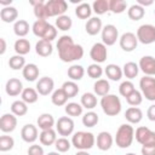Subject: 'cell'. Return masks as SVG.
Wrapping results in <instances>:
<instances>
[{"mask_svg":"<svg viewBox=\"0 0 155 155\" xmlns=\"http://www.w3.org/2000/svg\"><path fill=\"white\" fill-rule=\"evenodd\" d=\"M57 50L58 56L62 62L70 63L82 58L84 48L81 45L75 44L69 35H62L57 41Z\"/></svg>","mask_w":155,"mask_h":155,"instance_id":"6da1fadb","label":"cell"},{"mask_svg":"<svg viewBox=\"0 0 155 155\" xmlns=\"http://www.w3.org/2000/svg\"><path fill=\"white\" fill-rule=\"evenodd\" d=\"M31 30L35 36L40 38V40L52 41L57 38V29L45 19H36L33 23Z\"/></svg>","mask_w":155,"mask_h":155,"instance_id":"7a4b0ae2","label":"cell"},{"mask_svg":"<svg viewBox=\"0 0 155 155\" xmlns=\"http://www.w3.org/2000/svg\"><path fill=\"white\" fill-rule=\"evenodd\" d=\"M133 139H134V130L131 126V124H122L121 126H119L115 136V143L119 148L126 149L131 147Z\"/></svg>","mask_w":155,"mask_h":155,"instance_id":"3957f363","label":"cell"},{"mask_svg":"<svg viewBox=\"0 0 155 155\" xmlns=\"http://www.w3.org/2000/svg\"><path fill=\"white\" fill-rule=\"evenodd\" d=\"M96 143V138L92 132L78 131L71 137V145L78 150H88Z\"/></svg>","mask_w":155,"mask_h":155,"instance_id":"277c9868","label":"cell"},{"mask_svg":"<svg viewBox=\"0 0 155 155\" xmlns=\"http://www.w3.org/2000/svg\"><path fill=\"white\" fill-rule=\"evenodd\" d=\"M101 107L105 115L108 116H116L121 111V101L116 94H107L101 98Z\"/></svg>","mask_w":155,"mask_h":155,"instance_id":"5b68a950","label":"cell"},{"mask_svg":"<svg viewBox=\"0 0 155 155\" xmlns=\"http://www.w3.org/2000/svg\"><path fill=\"white\" fill-rule=\"evenodd\" d=\"M139 87L143 97H145L147 101L155 102V78L144 75L139 80Z\"/></svg>","mask_w":155,"mask_h":155,"instance_id":"8992f818","label":"cell"},{"mask_svg":"<svg viewBox=\"0 0 155 155\" xmlns=\"http://www.w3.org/2000/svg\"><path fill=\"white\" fill-rule=\"evenodd\" d=\"M137 39L144 45H150L155 42V25L153 24H142L137 29Z\"/></svg>","mask_w":155,"mask_h":155,"instance_id":"52a82bcc","label":"cell"},{"mask_svg":"<svg viewBox=\"0 0 155 155\" xmlns=\"http://www.w3.org/2000/svg\"><path fill=\"white\" fill-rule=\"evenodd\" d=\"M74 121L70 116H61L56 121V131L62 137H68L74 132Z\"/></svg>","mask_w":155,"mask_h":155,"instance_id":"ba28073f","label":"cell"},{"mask_svg":"<svg viewBox=\"0 0 155 155\" xmlns=\"http://www.w3.org/2000/svg\"><path fill=\"white\" fill-rule=\"evenodd\" d=\"M136 140L142 144V145H149V144H155V132L151 131L150 128L145 126H140L136 130L134 133Z\"/></svg>","mask_w":155,"mask_h":155,"instance_id":"9c48e42d","label":"cell"},{"mask_svg":"<svg viewBox=\"0 0 155 155\" xmlns=\"http://www.w3.org/2000/svg\"><path fill=\"white\" fill-rule=\"evenodd\" d=\"M46 8L48 17H59L63 16L68 10V4L64 0H48L46 2Z\"/></svg>","mask_w":155,"mask_h":155,"instance_id":"30bf717a","label":"cell"},{"mask_svg":"<svg viewBox=\"0 0 155 155\" xmlns=\"http://www.w3.org/2000/svg\"><path fill=\"white\" fill-rule=\"evenodd\" d=\"M119 39V30L114 24H107L102 29V42L105 46H113Z\"/></svg>","mask_w":155,"mask_h":155,"instance_id":"8fae6325","label":"cell"},{"mask_svg":"<svg viewBox=\"0 0 155 155\" xmlns=\"http://www.w3.org/2000/svg\"><path fill=\"white\" fill-rule=\"evenodd\" d=\"M119 44H120V47L122 48V51H125V52H132L133 50L137 48V45H138L137 35L133 34V33H131V31H126V33H124L120 36Z\"/></svg>","mask_w":155,"mask_h":155,"instance_id":"7c38bea8","label":"cell"},{"mask_svg":"<svg viewBox=\"0 0 155 155\" xmlns=\"http://www.w3.org/2000/svg\"><path fill=\"white\" fill-rule=\"evenodd\" d=\"M107 56H108V50L103 42H96L92 45V47L90 50V57L94 63L101 64V63L105 62Z\"/></svg>","mask_w":155,"mask_h":155,"instance_id":"4fadbf2b","label":"cell"},{"mask_svg":"<svg viewBox=\"0 0 155 155\" xmlns=\"http://www.w3.org/2000/svg\"><path fill=\"white\" fill-rule=\"evenodd\" d=\"M17 127V116L12 113H6L0 119V130L4 133H10Z\"/></svg>","mask_w":155,"mask_h":155,"instance_id":"5bb4252c","label":"cell"},{"mask_svg":"<svg viewBox=\"0 0 155 155\" xmlns=\"http://www.w3.org/2000/svg\"><path fill=\"white\" fill-rule=\"evenodd\" d=\"M138 67H139V70L144 73V75L147 76L155 75V58L153 56H143L139 59Z\"/></svg>","mask_w":155,"mask_h":155,"instance_id":"9a60e30c","label":"cell"},{"mask_svg":"<svg viewBox=\"0 0 155 155\" xmlns=\"http://www.w3.org/2000/svg\"><path fill=\"white\" fill-rule=\"evenodd\" d=\"M54 87V81L50 76H42L36 82V91L40 96H48Z\"/></svg>","mask_w":155,"mask_h":155,"instance_id":"2e32d148","label":"cell"},{"mask_svg":"<svg viewBox=\"0 0 155 155\" xmlns=\"http://www.w3.org/2000/svg\"><path fill=\"white\" fill-rule=\"evenodd\" d=\"M23 84L19 79L17 78H11L6 81V85H5V91L6 93L10 96V97H16V96H19L22 94L23 92Z\"/></svg>","mask_w":155,"mask_h":155,"instance_id":"e0dca14e","label":"cell"},{"mask_svg":"<svg viewBox=\"0 0 155 155\" xmlns=\"http://www.w3.org/2000/svg\"><path fill=\"white\" fill-rule=\"evenodd\" d=\"M21 137L25 143H31L34 144V142L38 139L39 133H38V127L34 126L33 124H27L22 127L21 130Z\"/></svg>","mask_w":155,"mask_h":155,"instance_id":"ac0fdd59","label":"cell"},{"mask_svg":"<svg viewBox=\"0 0 155 155\" xmlns=\"http://www.w3.org/2000/svg\"><path fill=\"white\" fill-rule=\"evenodd\" d=\"M96 142H97V148H98L99 150L107 151V150H109V149L111 148L114 139H113V136H111L109 132L102 131V132L98 133Z\"/></svg>","mask_w":155,"mask_h":155,"instance_id":"d6986e66","label":"cell"},{"mask_svg":"<svg viewBox=\"0 0 155 155\" xmlns=\"http://www.w3.org/2000/svg\"><path fill=\"white\" fill-rule=\"evenodd\" d=\"M103 29V24H102V19L99 17H91L90 19H87L86 24H85V30L88 35H97L99 31H102Z\"/></svg>","mask_w":155,"mask_h":155,"instance_id":"ffe728a7","label":"cell"},{"mask_svg":"<svg viewBox=\"0 0 155 155\" xmlns=\"http://www.w3.org/2000/svg\"><path fill=\"white\" fill-rule=\"evenodd\" d=\"M125 119L128 124H139L143 119V111L138 107H130L125 111Z\"/></svg>","mask_w":155,"mask_h":155,"instance_id":"44dd1931","label":"cell"},{"mask_svg":"<svg viewBox=\"0 0 155 155\" xmlns=\"http://www.w3.org/2000/svg\"><path fill=\"white\" fill-rule=\"evenodd\" d=\"M18 17V11L16 7L13 6H7V7H2L0 11V18L2 22L5 23H12V22H17Z\"/></svg>","mask_w":155,"mask_h":155,"instance_id":"7402d4cb","label":"cell"},{"mask_svg":"<svg viewBox=\"0 0 155 155\" xmlns=\"http://www.w3.org/2000/svg\"><path fill=\"white\" fill-rule=\"evenodd\" d=\"M52 51H53V46H52L51 41L39 40L35 44V52L40 57H48L52 54Z\"/></svg>","mask_w":155,"mask_h":155,"instance_id":"603a6c76","label":"cell"},{"mask_svg":"<svg viewBox=\"0 0 155 155\" xmlns=\"http://www.w3.org/2000/svg\"><path fill=\"white\" fill-rule=\"evenodd\" d=\"M30 4L33 5V10H34V16L38 19H47L48 18V13H47V8H46V2L42 0H38V1H30Z\"/></svg>","mask_w":155,"mask_h":155,"instance_id":"cb8c5ba5","label":"cell"},{"mask_svg":"<svg viewBox=\"0 0 155 155\" xmlns=\"http://www.w3.org/2000/svg\"><path fill=\"white\" fill-rule=\"evenodd\" d=\"M39 67L34 63H29V64H25V67L22 69V74H23V78L27 80V81H35L38 78H39Z\"/></svg>","mask_w":155,"mask_h":155,"instance_id":"d4e9b609","label":"cell"},{"mask_svg":"<svg viewBox=\"0 0 155 155\" xmlns=\"http://www.w3.org/2000/svg\"><path fill=\"white\" fill-rule=\"evenodd\" d=\"M104 73L107 75L108 79H110L111 81H119L121 80L124 73H122V68H120L117 64H108L104 69Z\"/></svg>","mask_w":155,"mask_h":155,"instance_id":"484cf974","label":"cell"},{"mask_svg":"<svg viewBox=\"0 0 155 155\" xmlns=\"http://www.w3.org/2000/svg\"><path fill=\"white\" fill-rule=\"evenodd\" d=\"M56 132H57V131H54L53 128L41 131V132H40V134H39L40 143H41L42 145H47V147H50V145L54 144V143H56V140H57V136H56L57 133H56Z\"/></svg>","mask_w":155,"mask_h":155,"instance_id":"4316f807","label":"cell"},{"mask_svg":"<svg viewBox=\"0 0 155 155\" xmlns=\"http://www.w3.org/2000/svg\"><path fill=\"white\" fill-rule=\"evenodd\" d=\"M93 91H94V94L96 96H101V97H104V96L109 94V91H110V84H109V81L105 80V79L96 80V82L93 85Z\"/></svg>","mask_w":155,"mask_h":155,"instance_id":"83f0119b","label":"cell"},{"mask_svg":"<svg viewBox=\"0 0 155 155\" xmlns=\"http://www.w3.org/2000/svg\"><path fill=\"white\" fill-rule=\"evenodd\" d=\"M36 122H38V126H39V128H40L41 131H44V130H50V128H52V127L54 126V124H56L54 117H53L51 114H48V113L41 114V115L38 117Z\"/></svg>","mask_w":155,"mask_h":155,"instance_id":"f1b7e54d","label":"cell"},{"mask_svg":"<svg viewBox=\"0 0 155 155\" xmlns=\"http://www.w3.org/2000/svg\"><path fill=\"white\" fill-rule=\"evenodd\" d=\"M68 96L65 94V92L63 91V88H57L52 92V96H51V102L52 104L57 105V107H62V105H65L67 102H68Z\"/></svg>","mask_w":155,"mask_h":155,"instance_id":"f546056e","label":"cell"},{"mask_svg":"<svg viewBox=\"0 0 155 155\" xmlns=\"http://www.w3.org/2000/svg\"><path fill=\"white\" fill-rule=\"evenodd\" d=\"M92 13V6L88 2H81L75 8V15L80 19H90Z\"/></svg>","mask_w":155,"mask_h":155,"instance_id":"4dcf8cb0","label":"cell"},{"mask_svg":"<svg viewBox=\"0 0 155 155\" xmlns=\"http://www.w3.org/2000/svg\"><path fill=\"white\" fill-rule=\"evenodd\" d=\"M144 15H145L144 7H142V6L138 5V4L131 5V6L128 7V10H127V16H128V18L132 19V21H139V19H142V18L144 17Z\"/></svg>","mask_w":155,"mask_h":155,"instance_id":"1f68e13d","label":"cell"},{"mask_svg":"<svg viewBox=\"0 0 155 155\" xmlns=\"http://www.w3.org/2000/svg\"><path fill=\"white\" fill-rule=\"evenodd\" d=\"M80 104L88 109V110H92L93 108H96L97 105V97L94 93H91V92H85L82 96H81V99H80Z\"/></svg>","mask_w":155,"mask_h":155,"instance_id":"d6a6232c","label":"cell"},{"mask_svg":"<svg viewBox=\"0 0 155 155\" xmlns=\"http://www.w3.org/2000/svg\"><path fill=\"white\" fill-rule=\"evenodd\" d=\"M85 75V69L80 64H73L71 67L68 68V76L71 81H79L84 78Z\"/></svg>","mask_w":155,"mask_h":155,"instance_id":"836d02e7","label":"cell"},{"mask_svg":"<svg viewBox=\"0 0 155 155\" xmlns=\"http://www.w3.org/2000/svg\"><path fill=\"white\" fill-rule=\"evenodd\" d=\"M22 97V101L25 102L27 104H33V103H36L38 99H39V93L35 88H31V87H25L21 94Z\"/></svg>","mask_w":155,"mask_h":155,"instance_id":"e575fe53","label":"cell"},{"mask_svg":"<svg viewBox=\"0 0 155 155\" xmlns=\"http://www.w3.org/2000/svg\"><path fill=\"white\" fill-rule=\"evenodd\" d=\"M122 73H124V75H125L127 79L132 80V79H134V78L138 75V73H139V67H138V64L134 63V62H127V63H125L124 67H122Z\"/></svg>","mask_w":155,"mask_h":155,"instance_id":"d590c367","label":"cell"},{"mask_svg":"<svg viewBox=\"0 0 155 155\" xmlns=\"http://www.w3.org/2000/svg\"><path fill=\"white\" fill-rule=\"evenodd\" d=\"M29 29H30L29 28V23L25 19H18L13 24V31L19 38H24L29 33Z\"/></svg>","mask_w":155,"mask_h":155,"instance_id":"8d00e7d4","label":"cell"},{"mask_svg":"<svg viewBox=\"0 0 155 155\" xmlns=\"http://www.w3.org/2000/svg\"><path fill=\"white\" fill-rule=\"evenodd\" d=\"M13 48H15V51H16L17 54L24 56V54H27V53L30 52V42L27 39H18V40L15 41Z\"/></svg>","mask_w":155,"mask_h":155,"instance_id":"74e56055","label":"cell"},{"mask_svg":"<svg viewBox=\"0 0 155 155\" xmlns=\"http://www.w3.org/2000/svg\"><path fill=\"white\" fill-rule=\"evenodd\" d=\"M11 113L15 114L16 116H24L28 113V104L25 102L21 101H15L11 104Z\"/></svg>","mask_w":155,"mask_h":155,"instance_id":"f35d334b","label":"cell"},{"mask_svg":"<svg viewBox=\"0 0 155 155\" xmlns=\"http://www.w3.org/2000/svg\"><path fill=\"white\" fill-rule=\"evenodd\" d=\"M82 109H84V107H82L81 104L76 103V102H70V103L65 104V108H64L65 113H67L70 117L80 116V115L82 114Z\"/></svg>","mask_w":155,"mask_h":155,"instance_id":"ab89813d","label":"cell"},{"mask_svg":"<svg viewBox=\"0 0 155 155\" xmlns=\"http://www.w3.org/2000/svg\"><path fill=\"white\" fill-rule=\"evenodd\" d=\"M71 25H73V21H71V18H70L69 16H67V15L59 16V17H57V19H56V27H57L59 30H62V31L69 30V29L71 28Z\"/></svg>","mask_w":155,"mask_h":155,"instance_id":"60d3db41","label":"cell"},{"mask_svg":"<svg viewBox=\"0 0 155 155\" xmlns=\"http://www.w3.org/2000/svg\"><path fill=\"white\" fill-rule=\"evenodd\" d=\"M8 67L12 70H19L25 67V58L21 54H15L8 59Z\"/></svg>","mask_w":155,"mask_h":155,"instance_id":"b9f144b4","label":"cell"},{"mask_svg":"<svg viewBox=\"0 0 155 155\" xmlns=\"http://www.w3.org/2000/svg\"><path fill=\"white\" fill-rule=\"evenodd\" d=\"M62 88L63 91L65 92V94L68 96V98H74L78 93H79V86L75 81H65L63 85H62Z\"/></svg>","mask_w":155,"mask_h":155,"instance_id":"7bdbcfd3","label":"cell"},{"mask_svg":"<svg viewBox=\"0 0 155 155\" xmlns=\"http://www.w3.org/2000/svg\"><path fill=\"white\" fill-rule=\"evenodd\" d=\"M98 121H99L98 114L94 113V111H92V110L87 111V113L84 114V116H82V124H84V126H86V127H94V126L98 124Z\"/></svg>","mask_w":155,"mask_h":155,"instance_id":"ee69618b","label":"cell"},{"mask_svg":"<svg viewBox=\"0 0 155 155\" xmlns=\"http://www.w3.org/2000/svg\"><path fill=\"white\" fill-rule=\"evenodd\" d=\"M127 8V2L125 0H109V11L113 13H122Z\"/></svg>","mask_w":155,"mask_h":155,"instance_id":"f6af8a7d","label":"cell"},{"mask_svg":"<svg viewBox=\"0 0 155 155\" xmlns=\"http://www.w3.org/2000/svg\"><path fill=\"white\" fill-rule=\"evenodd\" d=\"M92 11L97 15H104L109 11V0H96L92 4Z\"/></svg>","mask_w":155,"mask_h":155,"instance_id":"bcb514c9","label":"cell"},{"mask_svg":"<svg viewBox=\"0 0 155 155\" xmlns=\"http://www.w3.org/2000/svg\"><path fill=\"white\" fill-rule=\"evenodd\" d=\"M87 75L91 79L99 80V78L103 75V68L97 63H92L87 67Z\"/></svg>","mask_w":155,"mask_h":155,"instance_id":"7dc6e473","label":"cell"},{"mask_svg":"<svg viewBox=\"0 0 155 155\" xmlns=\"http://www.w3.org/2000/svg\"><path fill=\"white\" fill-rule=\"evenodd\" d=\"M15 145V139L11 137V136H1L0 137V151L5 153V151H8L13 148Z\"/></svg>","mask_w":155,"mask_h":155,"instance_id":"c3c4849f","label":"cell"},{"mask_svg":"<svg viewBox=\"0 0 155 155\" xmlns=\"http://www.w3.org/2000/svg\"><path fill=\"white\" fill-rule=\"evenodd\" d=\"M134 90H136V88H134V85H133V82L130 81V80L122 81V82L120 84V86H119V92H120V94H121L122 97H125V98H126L127 96H130Z\"/></svg>","mask_w":155,"mask_h":155,"instance_id":"681fc988","label":"cell"},{"mask_svg":"<svg viewBox=\"0 0 155 155\" xmlns=\"http://www.w3.org/2000/svg\"><path fill=\"white\" fill-rule=\"evenodd\" d=\"M126 101H127V103H128L130 105H132V107H138V105L142 104V102H143V94H142V92L134 90L130 96L126 97Z\"/></svg>","mask_w":155,"mask_h":155,"instance_id":"f907efd6","label":"cell"},{"mask_svg":"<svg viewBox=\"0 0 155 155\" xmlns=\"http://www.w3.org/2000/svg\"><path fill=\"white\" fill-rule=\"evenodd\" d=\"M71 147V142H69L65 137H61L57 138L56 143H54V148L58 153H67Z\"/></svg>","mask_w":155,"mask_h":155,"instance_id":"816d5d0a","label":"cell"},{"mask_svg":"<svg viewBox=\"0 0 155 155\" xmlns=\"http://www.w3.org/2000/svg\"><path fill=\"white\" fill-rule=\"evenodd\" d=\"M28 155H44V148L39 144H31L28 148Z\"/></svg>","mask_w":155,"mask_h":155,"instance_id":"f5cc1de1","label":"cell"},{"mask_svg":"<svg viewBox=\"0 0 155 155\" xmlns=\"http://www.w3.org/2000/svg\"><path fill=\"white\" fill-rule=\"evenodd\" d=\"M142 155H155V144L142 145Z\"/></svg>","mask_w":155,"mask_h":155,"instance_id":"db71d44e","label":"cell"},{"mask_svg":"<svg viewBox=\"0 0 155 155\" xmlns=\"http://www.w3.org/2000/svg\"><path fill=\"white\" fill-rule=\"evenodd\" d=\"M147 117L150 121H155V104H151L147 110Z\"/></svg>","mask_w":155,"mask_h":155,"instance_id":"11a10c76","label":"cell"},{"mask_svg":"<svg viewBox=\"0 0 155 155\" xmlns=\"http://www.w3.org/2000/svg\"><path fill=\"white\" fill-rule=\"evenodd\" d=\"M137 4L140 5L142 7H144V6H150V5H153V0H138Z\"/></svg>","mask_w":155,"mask_h":155,"instance_id":"9f6ffc18","label":"cell"},{"mask_svg":"<svg viewBox=\"0 0 155 155\" xmlns=\"http://www.w3.org/2000/svg\"><path fill=\"white\" fill-rule=\"evenodd\" d=\"M0 44H1V48H0V54H4L6 52V41L4 38H0Z\"/></svg>","mask_w":155,"mask_h":155,"instance_id":"6f0895ef","label":"cell"},{"mask_svg":"<svg viewBox=\"0 0 155 155\" xmlns=\"http://www.w3.org/2000/svg\"><path fill=\"white\" fill-rule=\"evenodd\" d=\"M75 155H91V154L87 150H79V151H76Z\"/></svg>","mask_w":155,"mask_h":155,"instance_id":"680465c9","label":"cell"},{"mask_svg":"<svg viewBox=\"0 0 155 155\" xmlns=\"http://www.w3.org/2000/svg\"><path fill=\"white\" fill-rule=\"evenodd\" d=\"M47 155H61V153H58V151H50Z\"/></svg>","mask_w":155,"mask_h":155,"instance_id":"91938a15","label":"cell"},{"mask_svg":"<svg viewBox=\"0 0 155 155\" xmlns=\"http://www.w3.org/2000/svg\"><path fill=\"white\" fill-rule=\"evenodd\" d=\"M125 155H136V154H133V153H127V154H125Z\"/></svg>","mask_w":155,"mask_h":155,"instance_id":"94428289","label":"cell"},{"mask_svg":"<svg viewBox=\"0 0 155 155\" xmlns=\"http://www.w3.org/2000/svg\"><path fill=\"white\" fill-rule=\"evenodd\" d=\"M154 15H155V10H154Z\"/></svg>","mask_w":155,"mask_h":155,"instance_id":"6125c7cd","label":"cell"}]
</instances>
